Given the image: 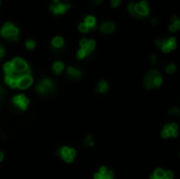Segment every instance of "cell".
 <instances>
[{
	"label": "cell",
	"mask_w": 180,
	"mask_h": 179,
	"mask_svg": "<svg viewBox=\"0 0 180 179\" xmlns=\"http://www.w3.org/2000/svg\"><path fill=\"white\" fill-rule=\"evenodd\" d=\"M144 87L147 89H153V88H159L162 83L161 75L159 74L158 71L153 70L149 72L144 77Z\"/></svg>",
	"instance_id": "1"
},
{
	"label": "cell",
	"mask_w": 180,
	"mask_h": 179,
	"mask_svg": "<svg viewBox=\"0 0 180 179\" xmlns=\"http://www.w3.org/2000/svg\"><path fill=\"white\" fill-rule=\"evenodd\" d=\"M18 29L12 22H6L1 29V36L10 40H18Z\"/></svg>",
	"instance_id": "2"
},
{
	"label": "cell",
	"mask_w": 180,
	"mask_h": 179,
	"mask_svg": "<svg viewBox=\"0 0 180 179\" xmlns=\"http://www.w3.org/2000/svg\"><path fill=\"white\" fill-rule=\"evenodd\" d=\"M12 64H13L15 72L20 74L21 76L29 75V73H31V70H29L28 63L22 59V58H19V57L14 58V60L12 61Z\"/></svg>",
	"instance_id": "3"
},
{
	"label": "cell",
	"mask_w": 180,
	"mask_h": 179,
	"mask_svg": "<svg viewBox=\"0 0 180 179\" xmlns=\"http://www.w3.org/2000/svg\"><path fill=\"white\" fill-rule=\"evenodd\" d=\"M58 154L63 160L66 161L68 163H70V162H72L74 160V158H75L76 151L74 149L68 148V146H63V148H61L58 151Z\"/></svg>",
	"instance_id": "4"
},
{
	"label": "cell",
	"mask_w": 180,
	"mask_h": 179,
	"mask_svg": "<svg viewBox=\"0 0 180 179\" xmlns=\"http://www.w3.org/2000/svg\"><path fill=\"white\" fill-rule=\"evenodd\" d=\"M36 90L38 91V92L40 93V94H45V93H50V92H52V91L54 90L53 82H52L50 79H48V78H44V79H42L40 82L38 83V85H37Z\"/></svg>",
	"instance_id": "5"
},
{
	"label": "cell",
	"mask_w": 180,
	"mask_h": 179,
	"mask_svg": "<svg viewBox=\"0 0 180 179\" xmlns=\"http://www.w3.org/2000/svg\"><path fill=\"white\" fill-rule=\"evenodd\" d=\"M29 99L24 96L23 94H20V95H16V96H14L13 98V103L16 105L18 109L22 110V111H24V110H26V107H28L29 105Z\"/></svg>",
	"instance_id": "6"
},
{
	"label": "cell",
	"mask_w": 180,
	"mask_h": 179,
	"mask_svg": "<svg viewBox=\"0 0 180 179\" xmlns=\"http://www.w3.org/2000/svg\"><path fill=\"white\" fill-rule=\"evenodd\" d=\"M70 8H71V6L68 3L59 2L57 4H52L50 6V10L52 11V13L55 14V15H61V14H65Z\"/></svg>",
	"instance_id": "7"
},
{
	"label": "cell",
	"mask_w": 180,
	"mask_h": 179,
	"mask_svg": "<svg viewBox=\"0 0 180 179\" xmlns=\"http://www.w3.org/2000/svg\"><path fill=\"white\" fill-rule=\"evenodd\" d=\"M134 8H135V12L137 13V15H139L141 18L143 16H147L150 13L149 6H147V2L145 1V0H142L140 3H135Z\"/></svg>",
	"instance_id": "8"
},
{
	"label": "cell",
	"mask_w": 180,
	"mask_h": 179,
	"mask_svg": "<svg viewBox=\"0 0 180 179\" xmlns=\"http://www.w3.org/2000/svg\"><path fill=\"white\" fill-rule=\"evenodd\" d=\"M94 179H114V173L105 166H101L99 172L94 175Z\"/></svg>",
	"instance_id": "9"
},
{
	"label": "cell",
	"mask_w": 180,
	"mask_h": 179,
	"mask_svg": "<svg viewBox=\"0 0 180 179\" xmlns=\"http://www.w3.org/2000/svg\"><path fill=\"white\" fill-rule=\"evenodd\" d=\"M33 83V78L31 77V75H23L20 76L18 79V87L21 90H25L29 87H31Z\"/></svg>",
	"instance_id": "10"
},
{
	"label": "cell",
	"mask_w": 180,
	"mask_h": 179,
	"mask_svg": "<svg viewBox=\"0 0 180 179\" xmlns=\"http://www.w3.org/2000/svg\"><path fill=\"white\" fill-rule=\"evenodd\" d=\"M20 74H18V73H13V74L11 75H6V79H4V81L7 85H10L11 88H13V89H16L17 87H18V79L19 77H20Z\"/></svg>",
	"instance_id": "11"
},
{
	"label": "cell",
	"mask_w": 180,
	"mask_h": 179,
	"mask_svg": "<svg viewBox=\"0 0 180 179\" xmlns=\"http://www.w3.org/2000/svg\"><path fill=\"white\" fill-rule=\"evenodd\" d=\"M163 132L167 137H177L178 136V126H177V123L166 124Z\"/></svg>",
	"instance_id": "12"
},
{
	"label": "cell",
	"mask_w": 180,
	"mask_h": 179,
	"mask_svg": "<svg viewBox=\"0 0 180 179\" xmlns=\"http://www.w3.org/2000/svg\"><path fill=\"white\" fill-rule=\"evenodd\" d=\"M114 30H115V24L111 22V21H105V22H103L100 25V31L102 33L108 34V33H112Z\"/></svg>",
	"instance_id": "13"
},
{
	"label": "cell",
	"mask_w": 180,
	"mask_h": 179,
	"mask_svg": "<svg viewBox=\"0 0 180 179\" xmlns=\"http://www.w3.org/2000/svg\"><path fill=\"white\" fill-rule=\"evenodd\" d=\"M68 75L70 76L71 78H73V79H79L81 77V72L79 70H77L76 68L70 67V68H68Z\"/></svg>",
	"instance_id": "14"
},
{
	"label": "cell",
	"mask_w": 180,
	"mask_h": 179,
	"mask_svg": "<svg viewBox=\"0 0 180 179\" xmlns=\"http://www.w3.org/2000/svg\"><path fill=\"white\" fill-rule=\"evenodd\" d=\"M180 28V20L179 18L177 16H174L173 18H172V23L170 24V31L172 32H175L177 31L178 29Z\"/></svg>",
	"instance_id": "15"
},
{
	"label": "cell",
	"mask_w": 180,
	"mask_h": 179,
	"mask_svg": "<svg viewBox=\"0 0 180 179\" xmlns=\"http://www.w3.org/2000/svg\"><path fill=\"white\" fill-rule=\"evenodd\" d=\"M63 68H65V64H63V62H61V61H56L53 64V72L57 75H59L62 72Z\"/></svg>",
	"instance_id": "16"
},
{
	"label": "cell",
	"mask_w": 180,
	"mask_h": 179,
	"mask_svg": "<svg viewBox=\"0 0 180 179\" xmlns=\"http://www.w3.org/2000/svg\"><path fill=\"white\" fill-rule=\"evenodd\" d=\"M63 43H65V40L60 36H57V37L53 38V40H52V45L55 49H60L63 45Z\"/></svg>",
	"instance_id": "17"
},
{
	"label": "cell",
	"mask_w": 180,
	"mask_h": 179,
	"mask_svg": "<svg viewBox=\"0 0 180 179\" xmlns=\"http://www.w3.org/2000/svg\"><path fill=\"white\" fill-rule=\"evenodd\" d=\"M84 24H87L88 29H95L96 26V19L93 16H87L84 19Z\"/></svg>",
	"instance_id": "18"
},
{
	"label": "cell",
	"mask_w": 180,
	"mask_h": 179,
	"mask_svg": "<svg viewBox=\"0 0 180 179\" xmlns=\"http://www.w3.org/2000/svg\"><path fill=\"white\" fill-rule=\"evenodd\" d=\"M108 89V82L104 81V80H101V81L98 83V88H97V92L99 93H105Z\"/></svg>",
	"instance_id": "19"
},
{
	"label": "cell",
	"mask_w": 180,
	"mask_h": 179,
	"mask_svg": "<svg viewBox=\"0 0 180 179\" xmlns=\"http://www.w3.org/2000/svg\"><path fill=\"white\" fill-rule=\"evenodd\" d=\"M3 70H4V72H6V75H11V74H13V73H15L12 62H6V64L3 65Z\"/></svg>",
	"instance_id": "20"
},
{
	"label": "cell",
	"mask_w": 180,
	"mask_h": 179,
	"mask_svg": "<svg viewBox=\"0 0 180 179\" xmlns=\"http://www.w3.org/2000/svg\"><path fill=\"white\" fill-rule=\"evenodd\" d=\"M134 6H135V2H133V1H131L129 4H127V10H129V12H130V14H132L134 17H136V18L138 19H141V17H140L139 15H137V13L135 12V8H134Z\"/></svg>",
	"instance_id": "21"
},
{
	"label": "cell",
	"mask_w": 180,
	"mask_h": 179,
	"mask_svg": "<svg viewBox=\"0 0 180 179\" xmlns=\"http://www.w3.org/2000/svg\"><path fill=\"white\" fill-rule=\"evenodd\" d=\"M94 48H95V41H94V40H88V45H85V48L83 49V50L85 51V53H87V54H90L94 50Z\"/></svg>",
	"instance_id": "22"
},
{
	"label": "cell",
	"mask_w": 180,
	"mask_h": 179,
	"mask_svg": "<svg viewBox=\"0 0 180 179\" xmlns=\"http://www.w3.org/2000/svg\"><path fill=\"white\" fill-rule=\"evenodd\" d=\"M166 43H167V45H169V48H170V50L171 51L174 50V49H176V39H175L174 37L167 39Z\"/></svg>",
	"instance_id": "23"
},
{
	"label": "cell",
	"mask_w": 180,
	"mask_h": 179,
	"mask_svg": "<svg viewBox=\"0 0 180 179\" xmlns=\"http://www.w3.org/2000/svg\"><path fill=\"white\" fill-rule=\"evenodd\" d=\"M164 172L162 169H157V170H155V172H154V175L153 176H155L156 178H158V179H162L164 177Z\"/></svg>",
	"instance_id": "24"
},
{
	"label": "cell",
	"mask_w": 180,
	"mask_h": 179,
	"mask_svg": "<svg viewBox=\"0 0 180 179\" xmlns=\"http://www.w3.org/2000/svg\"><path fill=\"white\" fill-rule=\"evenodd\" d=\"M35 46H36V42L34 40H28L25 42V48L28 49V50H33Z\"/></svg>",
	"instance_id": "25"
},
{
	"label": "cell",
	"mask_w": 180,
	"mask_h": 179,
	"mask_svg": "<svg viewBox=\"0 0 180 179\" xmlns=\"http://www.w3.org/2000/svg\"><path fill=\"white\" fill-rule=\"evenodd\" d=\"M78 29H79V31L81 32V33H87V32H88V30H90V29L88 28L87 24H84L83 22L79 24V26H78Z\"/></svg>",
	"instance_id": "26"
},
{
	"label": "cell",
	"mask_w": 180,
	"mask_h": 179,
	"mask_svg": "<svg viewBox=\"0 0 180 179\" xmlns=\"http://www.w3.org/2000/svg\"><path fill=\"white\" fill-rule=\"evenodd\" d=\"M166 73H169V74H172V73H174L175 71H176V65L175 64H169L166 68Z\"/></svg>",
	"instance_id": "27"
},
{
	"label": "cell",
	"mask_w": 180,
	"mask_h": 179,
	"mask_svg": "<svg viewBox=\"0 0 180 179\" xmlns=\"http://www.w3.org/2000/svg\"><path fill=\"white\" fill-rule=\"evenodd\" d=\"M85 56H87V53H85V51L83 49H80L77 52V58H79V59H83Z\"/></svg>",
	"instance_id": "28"
},
{
	"label": "cell",
	"mask_w": 180,
	"mask_h": 179,
	"mask_svg": "<svg viewBox=\"0 0 180 179\" xmlns=\"http://www.w3.org/2000/svg\"><path fill=\"white\" fill-rule=\"evenodd\" d=\"M84 144L85 146H93V140H92V136L91 135H88V136L85 138V140H84Z\"/></svg>",
	"instance_id": "29"
},
{
	"label": "cell",
	"mask_w": 180,
	"mask_h": 179,
	"mask_svg": "<svg viewBox=\"0 0 180 179\" xmlns=\"http://www.w3.org/2000/svg\"><path fill=\"white\" fill-rule=\"evenodd\" d=\"M174 177V174L172 173L171 171H167L164 173V178H166V179H173Z\"/></svg>",
	"instance_id": "30"
},
{
	"label": "cell",
	"mask_w": 180,
	"mask_h": 179,
	"mask_svg": "<svg viewBox=\"0 0 180 179\" xmlns=\"http://www.w3.org/2000/svg\"><path fill=\"white\" fill-rule=\"evenodd\" d=\"M120 2H121V0H111V6H112L113 8H117V6H119Z\"/></svg>",
	"instance_id": "31"
},
{
	"label": "cell",
	"mask_w": 180,
	"mask_h": 179,
	"mask_svg": "<svg viewBox=\"0 0 180 179\" xmlns=\"http://www.w3.org/2000/svg\"><path fill=\"white\" fill-rule=\"evenodd\" d=\"M88 40L87 38L81 39V41H80V46H81V49H84V48H85V45H88Z\"/></svg>",
	"instance_id": "32"
},
{
	"label": "cell",
	"mask_w": 180,
	"mask_h": 179,
	"mask_svg": "<svg viewBox=\"0 0 180 179\" xmlns=\"http://www.w3.org/2000/svg\"><path fill=\"white\" fill-rule=\"evenodd\" d=\"M170 114H175V115H179V109L178 107H173V109L170 110Z\"/></svg>",
	"instance_id": "33"
},
{
	"label": "cell",
	"mask_w": 180,
	"mask_h": 179,
	"mask_svg": "<svg viewBox=\"0 0 180 179\" xmlns=\"http://www.w3.org/2000/svg\"><path fill=\"white\" fill-rule=\"evenodd\" d=\"M156 61H157V57L155 55H152L151 56V63H152V64H155V63H156Z\"/></svg>",
	"instance_id": "34"
},
{
	"label": "cell",
	"mask_w": 180,
	"mask_h": 179,
	"mask_svg": "<svg viewBox=\"0 0 180 179\" xmlns=\"http://www.w3.org/2000/svg\"><path fill=\"white\" fill-rule=\"evenodd\" d=\"M102 2V0H92V3L94 6H97V4H100Z\"/></svg>",
	"instance_id": "35"
},
{
	"label": "cell",
	"mask_w": 180,
	"mask_h": 179,
	"mask_svg": "<svg viewBox=\"0 0 180 179\" xmlns=\"http://www.w3.org/2000/svg\"><path fill=\"white\" fill-rule=\"evenodd\" d=\"M3 94H4V90L2 89V88H0V100H1L2 97H3Z\"/></svg>",
	"instance_id": "36"
},
{
	"label": "cell",
	"mask_w": 180,
	"mask_h": 179,
	"mask_svg": "<svg viewBox=\"0 0 180 179\" xmlns=\"http://www.w3.org/2000/svg\"><path fill=\"white\" fill-rule=\"evenodd\" d=\"M151 22H152L153 24H156L157 22H158V20H157V18H152V19H151Z\"/></svg>",
	"instance_id": "37"
},
{
	"label": "cell",
	"mask_w": 180,
	"mask_h": 179,
	"mask_svg": "<svg viewBox=\"0 0 180 179\" xmlns=\"http://www.w3.org/2000/svg\"><path fill=\"white\" fill-rule=\"evenodd\" d=\"M3 157H4L3 153H2V152H0V162H1V161L3 160Z\"/></svg>",
	"instance_id": "38"
},
{
	"label": "cell",
	"mask_w": 180,
	"mask_h": 179,
	"mask_svg": "<svg viewBox=\"0 0 180 179\" xmlns=\"http://www.w3.org/2000/svg\"><path fill=\"white\" fill-rule=\"evenodd\" d=\"M53 2H54V4H57L60 2V0H53Z\"/></svg>",
	"instance_id": "39"
},
{
	"label": "cell",
	"mask_w": 180,
	"mask_h": 179,
	"mask_svg": "<svg viewBox=\"0 0 180 179\" xmlns=\"http://www.w3.org/2000/svg\"><path fill=\"white\" fill-rule=\"evenodd\" d=\"M151 179H158V178H156V177H155V176H152Z\"/></svg>",
	"instance_id": "40"
},
{
	"label": "cell",
	"mask_w": 180,
	"mask_h": 179,
	"mask_svg": "<svg viewBox=\"0 0 180 179\" xmlns=\"http://www.w3.org/2000/svg\"><path fill=\"white\" fill-rule=\"evenodd\" d=\"M162 179H166V178H164V177H163V178H162Z\"/></svg>",
	"instance_id": "41"
},
{
	"label": "cell",
	"mask_w": 180,
	"mask_h": 179,
	"mask_svg": "<svg viewBox=\"0 0 180 179\" xmlns=\"http://www.w3.org/2000/svg\"><path fill=\"white\" fill-rule=\"evenodd\" d=\"M0 58H1V57H0Z\"/></svg>",
	"instance_id": "42"
}]
</instances>
